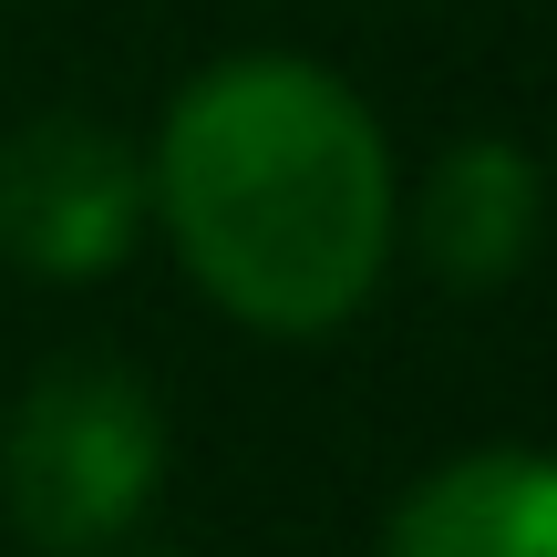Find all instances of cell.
Masks as SVG:
<instances>
[{
  "instance_id": "obj_1",
  "label": "cell",
  "mask_w": 557,
  "mask_h": 557,
  "mask_svg": "<svg viewBox=\"0 0 557 557\" xmlns=\"http://www.w3.org/2000/svg\"><path fill=\"white\" fill-rule=\"evenodd\" d=\"M156 207L218 310L248 331H331L372 299L393 248V145L341 73L248 52L176 94Z\"/></svg>"
},
{
  "instance_id": "obj_2",
  "label": "cell",
  "mask_w": 557,
  "mask_h": 557,
  "mask_svg": "<svg viewBox=\"0 0 557 557\" xmlns=\"http://www.w3.org/2000/svg\"><path fill=\"white\" fill-rule=\"evenodd\" d=\"M165 485V413L124 361H52L11 403L0 496L11 527L52 557H94L156 506Z\"/></svg>"
},
{
  "instance_id": "obj_3",
  "label": "cell",
  "mask_w": 557,
  "mask_h": 557,
  "mask_svg": "<svg viewBox=\"0 0 557 557\" xmlns=\"http://www.w3.org/2000/svg\"><path fill=\"white\" fill-rule=\"evenodd\" d=\"M145 165L94 114H32L0 145V259L32 278H103L135 248Z\"/></svg>"
},
{
  "instance_id": "obj_4",
  "label": "cell",
  "mask_w": 557,
  "mask_h": 557,
  "mask_svg": "<svg viewBox=\"0 0 557 557\" xmlns=\"http://www.w3.org/2000/svg\"><path fill=\"white\" fill-rule=\"evenodd\" d=\"M382 557H557V455L485 444L393 506Z\"/></svg>"
},
{
  "instance_id": "obj_5",
  "label": "cell",
  "mask_w": 557,
  "mask_h": 557,
  "mask_svg": "<svg viewBox=\"0 0 557 557\" xmlns=\"http://www.w3.org/2000/svg\"><path fill=\"white\" fill-rule=\"evenodd\" d=\"M413 248L444 289H506L537 248V165L496 135L444 145L413 197Z\"/></svg>"
}]
</instances>
